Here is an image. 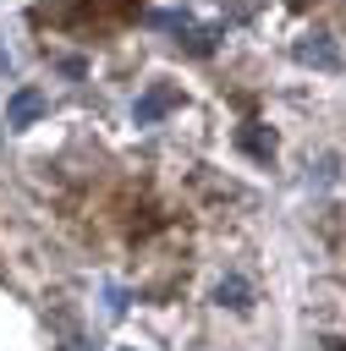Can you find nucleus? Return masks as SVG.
Wrapping results in <instances>:
<instances>
[{"label": "nucleus", "instance_id": "f257e3e1", "mask_svg": "<svg viewBox=\"0 0 346 351\" xmlns=\"http://www.w3.org/2000/svg\"><path fill=\"white\" fill-rule=\"evenodd\" d=\"M38 115H44V93H38V88H16V93H11L5 121H11V126H33Z\"/></svg>", "mask_w": 346, "mask_h": 351}, {"label": "nucleus", "instance_id": "f03ea898", "mask_svg": "<svg viewBox=\"0 0 346 351\" xmlns=\"http://www.w3.org/2000/svg\"><path fill=\"white\" fill-rule=\"evenodd\" d=\"M170 99H176L170 88H154L148 99H137V110H132V115H137V126H148V121H159V115L170 110Z\"/></svg>", "mask_w": 346, "mask_h": 351}, {"label": "nucleus", "instance_id": "7ed1b4c3", "mask_svg": "<svg viewBox=\"0 0 346 351\" xmlns=\"http://www.w3.org/2000/svg\"><path fill=\"white\" fill-rule=\"evenodd\" d=\"M297 55H302V60H308V66H335V49H330V44H324V38H313V44H302V49H297Z\"/></svg>", "mask_w": 346, "mask_h": 351}, {"label": "nucleus", "instance_id": "20e7f679", "mask_svg": "<svg viewBox=\"0 0 346 351\" xmlns=\"http://www.w3.org/2000/svg\"><path fill=\"white\" fill-rule=\"evenodd\" d=\"M220 302H225V307H247V285H242L236 274H225V280H220Z\"/></svg>", "mask_w": 346, "mask_h": 351}, {"label": "nucleus", "instance_id": "39448f33", "mask_svg": "<svg viewBox=\"0 0 346 351\" xmlns=\"http://www.w3.org/2000/svg\"><path fill=\"white\" fill-rule=\"evenodd\" d=\"M0 71H5V49H0Z\"/></svg>", "mask_w": 346, "mask_h": 351}]
</instances>
